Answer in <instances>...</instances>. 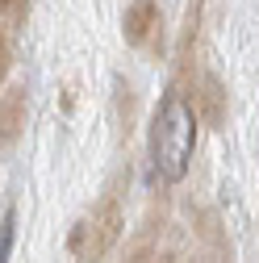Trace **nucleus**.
Masks as SVG:
<instances>
[{
	"mask_svg": "<svg viewBox=\"0 0 259 263\" xmlns=\"http://www.w3.org/2000/svg\"><path fill=\"white\" fill-rule=\"evenodd\" d=\"M192 146H197V113L184 96L168 92L163 105L155 113L151 125V159H155V172L163 180H184L188 176V163H192Z\"/></svg>",
	"mask_w": 259,
	"mask_h": 263,
	"instance_id": "nucleus-1",
	"label": "nucleus"
},
{
	"mask_svg": "<svg viewBox=\"0 0 259 263\" xmlns=\"http://www.w3.org/2000/svg\"><path fill=\"white\" fill-rule=\"evenodd\" d=\"M117 238H121V201L117 196H105L96 205V213L88 217V251H84V259L101 263L117 247Z\"/></svg>",
	"mask_w": 259,
	"mask_h": 263,
	"instance_id": "nucleus-2",
	"label": "nucleus"
},
{
	"mask_svg": "<svg viewBox=\"0 0 259 263\" xmlns=\"http://www.w3.org/2000/svg\"><path fill=\"white\" fill-rule=\"evenodd\" d=\"M155 17H159V13H155V0H134V5L125 9V21H121L125 42H134V46H138V42L146 38V29L155 25Z\"/></svg>",
	"mask_w": 259,
	"mask_h": 263,
	"instance_id": "nucleus-3",
	"label": "nucleus"
},
{
	"mask_svg": "<svg viewBox=\"0 0 259 263\" xmlns=\"http://www.w3.org/2000/svg\"><path fill=\"white\" fill-rule=\"evenodd\" d=\"M21 92H13L9 101H5V109H0V142H9L13 134H17V117H21Z\"/></svg>",
	"mask_w": 259,
	"mask_h": 263,
	"instance_id": "nucleus-4",
	"label": "nucleus"
},
{
	"mask_svg": "<svg viewBox=\"0 0 259 263\" xmlns=\"http://www.w3.org/2000/svg\"><path fill=\"white\" fill-rule=\"evenodd\" d=\"M13 230H17V213L5 209L0 213V263H9V255H13Z\"/></svg>",
	"mask_w": 259,
	"mask_h": 263,
	"instance_id": "nucleus-5",
	"label": "nucleus"
},
{
	"mask_svg": "<svg viewBox=\"0 0 259 263\" xmlns=\"http://www.w3.org/2000/svg\"><path fill=\"white\" fill-rule=\"evenodd\" d=\"M25 0H0V13H21Z\"/></svg>",
	"mask_w": 259,
	"mask_h": 263,
	"instance_id": "nucleus-6",
	"label": "nucleus"
}]
</instances>
